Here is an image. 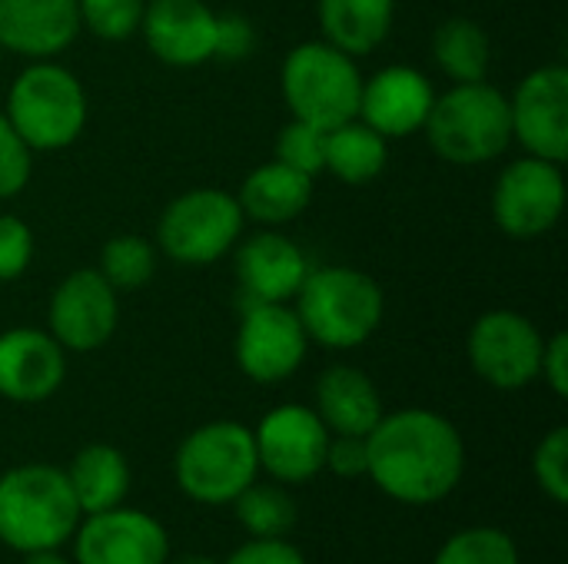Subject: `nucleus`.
<instances>
[{"instance_id": "obj_1", "label": "nucleus", "mask_w": 568, "mask_h": 564, "mask_svg": "<svg viewBox=\"0 0 568 564\" xmlns=\"http://www.w3.org/2000/svg\"><path fill=\"white\" fill-rule=\"evenodd\" d=\"M366 479L393 502L426 509L446 502L466 475L463 432L433 409L383 412L366 435Z\"/></svg>"}, {"instance_id": "obj_2", "label": "nucleus", "mask_w": 568, "mask_h": 564, "mask_svg": "<svg viewBox=\"0 0 568 564\" xmlns=\"http://www.w3.org/2000/svg\"><path fill=\"white\" fill-rule=\"evenodd\" d=\"M83 512L67 472L50 462H27L0 475V542L17 555L63 548Z\"/></svg>"}, {"instance_id": "obj_3", "label": "nucleus", "mask_w": 568, "mask_h": 564, "mask_svg": "<svg viewBox=\"0 0 568 564\" xmlns=\"http://www.w3.org/2000/svg\"><path fill=\"white\" fill-rule=\"evenodd\" d=\"M293 309L310 336V342L336 352L366 346L386 316L383 286L356 266H323L310 269Z\"/></svg>"}, {"instance_id": "obj_4", "label": "nucleus", "mask_w": 568, "mask_h": 564, "mask_svg": "<svg viewBox=\"0 0 568 564\" xmlns=\"http://www.w3.org/2000/svg\"><path fill=\"white\" fill-rule=\"evenodd\" d=\"M3 113L30 153H57L87 130L90 100L73 70L57 60H30L10 83Z\"/></svg>"}, {"instance_id": "obj_5", "label": "nucleus", "mask_w": 568, "mask_h": 564, "mask_svg": "<svg viewBox=\"0 0 568 564\" xmlns=\"http://www.w3.org/2000/svg\"><path fill=\"white\" fill-rule=\"evenodd\" d=\"M423 133L433 153L453 166L493 163L513 146L509 96L486 80L453 83L446 93H436Z\"/></svg>"}, {"instance_id": "obj_6", "label": "nucleus", "mask_w": 568, "mask_h": 564, "mask_svg": "<svg viewBox=\"0 0 568 564\" xmlns=\"http://www.w3.org/2000/svg\"><path fill=\"white\" fill-rule=\"evenodd\" d=\"M173 479L176 489L196 505H233L260 479L253 429L233 419H216L193 429L176 445Z\"/></svg>"}, {"instance_id": "obj_7", "label": "nucleus", "mask_w": 568, "mask_h": 564, "mask_svg": "<svg viewBox=\"0 0 568 564\" xmlns=\"http://www.w3.org/2000/svg\"><path fill=\"white\" fill-rule=\"evenodd\" d=\"M280 90L293 120L333 130L346 120H356L363 73L356 57L336 50L326 40H306L283 57Z\"/></svg>"}, {"instance_id": "obj_8", "label": "nucleus", "mask_w": 568, "mask_h": 564, "mask_svg": "<svg viewBox=\"0 0 568 564\" xmlns=\"http://www.w3.org/2000/svg\"><path fill=\"white\" fill-rule=\"evenodd\" d=\"M246 216L233 193L196 186L166 203L156 223V249L180 266H210L236 249Z\"/></svg>"}, {"instance_id": "obj_9", "label": "nucleus", "mask_w": 568, "mask_h": 564, "mask_svg": "<svg viewBox=\"0 0 568 564\" xmlns=\"http://www.w3.org/2000/svg\"><path fill=\"white\" fill-rule=\"evenodd\" d=\"M542 346L546 336L539 326L516 309L483 312L466 336L473 372L499 392H519L539 379Z\"/></svg>"}, {"instance_id": "obj_10", "label": "nucleus", "mask_w": 568, "mask_h": 564, "mask_svg": "<svg viewBox=\"0 0 568 564\" xmlns=\"http://www.w3.org/2000/svg\"><path fill=\"white\" fill-rule=\"evenodd\" d=\"M496 226L513 239H536L556 229L566 213V173L562 163L542 156L513 160L493 186L489 199Z\"/></svg>"}, {"instance_id": "obj_11", "label": "nucleus", "mask_w": 568, "mask_h": 564, "mask_svg": "<svg viewBox=\"0 0 568 564\" xmlns=\"http://www.w3.org/2000/svg\"><path fill=\"white\" fill-rule=\"evenodd\" d=\"M310 336L293 309V302H246L233 356L250 382L276 386L300 372L310 352Z\"/></svg>"}, {"instance_id": "obj_12", "label": "nucleus", "mask_w": 568, "mask_h": 564, "mask_svg": "<svg viewBox=\"0 0 568 564\" xmlns=\"http://www.w3.org/2000/svg\"><path fill=\"white\" fill-rule=\"evenodd\" d=\"M260 472L280 485H306L326 469L329 429L313 406L286 402L270 409L253 429Z\"/></svg>"}, {"instance_id": "obj_13", "label": "nucleus", "mask_w": 568, "mask_h": 564, "mask_svg": "<svg viewBox=\"0 0 568 564\" xmlns=\"http://www.w3.org/2000/svg\"><path fill=\"white\" fill-rule=\"evenodd\" d=\"M120 326V296L100 269H73L63 276L47 306V332L67 352L103 349Z\"/></svg>"}, {"instance_id": "obj_14", "label": "nucleus", "mask_w": 568, "mask_h": 564, "mask_svg": "<svg viewBox=\"0 0 568 564\" xmlns=\"http://www.w3.org/2000/svg\"><path fill=\"white\" fill-rule=\"evenodd\" d=\"M73 564H166L170 532L143 509H106L83 515L73 532Z\"/></svg>"}, {"instance_id": "obj_15", "label": "nucleus", "mask_w": 568, "mask_h": 564, "mask_svg": "<svg viewBox=\"0 0 568 564\" xmlns=\"http://www.w3.org/2000/svg\"><path fill=\"white\" fill-rule=\"evenodd\" d=\"M513 143L549 163L568 160V70L546 63L526 73L509 96Z\"/></svg>"}, {"instance_id": "obj_16", "label": "nucleus", "mask_w": 568, "mask_h": 564, "mask_svg": "<svg viewBox=\"0 0 568 564\" xmlns=\"http://www.w3.org/2000/svg\"><path fill=\"white\" fill-rule=\"evenodd\" d=\"M67 379V349L43 329L17 326L0 332V399L37 406L60 392Z\"/></svg>"}, {"instance_id": "obj_17", "label": "nucleus", "mask_w": 568, "mask_h": 564, "mask_svg": "<svg viewBox=\"0 0 568 564\" xmlns=\"http://www.w3.org/2000/svg\"><path fill=\"white\" fill-rule=\"evenodd\" d=\"M433 103H436L433 80L416 66L393 63V66L376 70L373 76H363L356 116L366 126H373L379 136L399 140L426 126Z\"/></svg>"}, {"instance_id": "obj_18", "label": "nucleus", "mask_w": 568, "mask_h": 564, "mask_svg": "<svg viewBox=\"0 0 568 564\" xmlns=\"http://www.w3.org/2000/svg\"><path fill=\"white\" fill-rule=\"evenodd\" d=\"M140 33L166 66H203L216 50V10L206 0H146Z\"/></svg>"}, {"instance_id": "obj_19", "label": "nucleus", "mask_w": 568, "mask_h": 564, "mask_svg": "<svg viewBox=\"0 0 568 564\" xmlns=\"http://www.w3.org/2000/svg\"><path fill=\"white\" fill-rule=\"evenodd\" d=\"M306 273V253L276 229L236 243V283L246 302H293Z\"/></svg>"}, {"instance_id": "obj_20", "label": "nucleus", "mask_w": 568, "mask_h": 564, "mask_svg": "<svg viewBox=\"0 0 568 564\" xmlns=\"http://www.w3.org/2000/svg\"><path fill=\"white\" fill-rule=\"evenodd\" d=\"M77 37V0H0V47L17 57L53 60Z\"/></svg>"}, {"instance_id": "obj_21", "label": "nucleus", "mask_w": 568, "mask_h": 564, "mask_svg": "<svg viewBox=\"0 0 568 564\" xmlns=\"http://www.w3.org/2000/svg\"><path fill=\"white\" fill-rule=\"evenodd\" d=\"M316 416L329 435H359L366 439L383 419V396L376 382L356 366H329L316 379Z\"/></svg>"}, {"instance_id": "obj_22", "label": "nucleus", "mask_w": 568, "mask_h": 564, "mask_svg": "<svg viewBox=\"0 0 568 564\" xmlns=\"http://www.w3.org/2000/svg\"><path fill=\"white\" fill-rule=\"evenodd\" d=\"M233 196H236L246 223L276 229L306 213V206L313 203V176H306L280 160H270V163H260L240 183V193H233Z\"/></svg>"}, {"instance_id": "obj_23", "label": "nucleus", "mask_w": 568, "mask_h": 564, "mask_svg": "<svg viewBox=\"0 0 568 564\" xmlns=\"http://www.w3.org/2000/svg\"><path fill=\"white\" fill-rule=\"evenodd\" d=\"M63 472L83 515H97V512L123 505L130 495V482H133L126 455L110 442L83 445Z\"/></svg>"}, {"instance_id": "obj_24", "label": "nucleus", "mask_w": 568, "mask_h": 564, "mask_svg": "<svg viewBox=\"0 0 568 564\" xmlns=\"http://www.w3.org/2000/svg\"><path fill=\"white\" fill-rule=\"evenodd\" d=\"M316 20L326 43L349 57H366L386 43L396 0H316Z\"/></svg>"}, {"instance_id": "obj_25", "label": "nucleus", "mask_w": 568, "mask_h": 564, "mask_svg": "<svg viewBox=\"0 0 568 564\" xmlns=\"http://www.w3.org/2000/svg\"><path fill=\"white\" fill-rule=\"evenodd\" d=\"M386 160H389V140L379 136L373 126H366L359 116L326 130L323 173H333L339 183L349 186L373 183L386 170Z\"/></svg>"}, {"instance_id": "obj_26", "label": "nucleus", "mask_w": 568, "mask_h": 564, "mask_svg": "<svg viewBox=\"0 0 568 564\" xmlns=\"http://www.w3.org/2000/svg\"><path fill=\"white\" fill-rule=\"evenodd\" d=\"M433 60L453 83H479L493 66V43L473 17H449L433 33Z\"/></svg>"}, {"instance_id": "obj_27", "label": "nucleus", "mask_w": 568, "mask_h": 564, "mask_svg": "<svg viewBox=\"0 0 568 564\" xmlns=\"http://www.w3.org/2000/svg\"><path fill=\"white\" fill-rule=\"evenodd\" d=\"M233 509L250 539H286L296 525V502L280 482H253Z\"/></svg>"}, {"instance_id": "obj_28", "label": "nucleus", "mask_w": 568, "mask_h": 564, "mask_svg": "<svg viewBox=\"0 0 568 564\" xmlns=\"http://www.w3.org/2000/svg\"><path fill=\"white\" fill-rule=\"evenodd\" d=\"M100 276L116 289H140L156 276V246L136 233L110 236L100 249Z\"/></svg>"}, {"instance_id": "obj_29", "label": "nucleus", "mask_w": 568, "mask_h": 564, "mask_svg": "<svg viewBox=\"0 0 568 564\" xmlns=\"http://www.w3.org/2000/svg\"><path fill=\"white\" fill-rule=\"evenodd\" d=\"M433 564H523V558L509 532L493 525H473L449 535Z\"/></svg>"}, {"instance_id": "obj_30", "label": "nucleus", "mask_w": 568, "mask_h": 564, "mask_svg": "<svg viewBox=\"0 0 568 564\" xmlns=\"http://www.w3.org/2000/svg\"><path fill=\"white\" fill-rule=\"evenodd\" d=\"M146 0H77L80 30L106 43H123L140 33Z\"/></svg>"}, {"instance_id": "obj_31", "label": "nucleus", "mask_w": 568, "mask_h": 564, "mask_svg": "<svg viewBox=\"0 0 568 564\" xmlns=\"http://www.w3.org/2000/svg\"><path fill=\"white\" fill-rule=\"evenodd\" d=\"M532 479L539 492L556 502L568 505V429L556 425L549 429L539 445L532 449Z\"/></svg>"}, {"instance_id": "obj_32", "label": "nucleus", "mask_w": 568, "mask_h": 564, "mask_svg": "<svg viewBox=\"0 0 568 564\" xmlns=\"http://www.w3.org/2000/svg\"><path fill=\"white\" fill-rule=\"evenodd\" d=\"M323 153H326V130L303 123V120H290L276 136V156L273 160H280V163L316 180L323 173Z\"/></svg>"}, {"instance_id": "obj_33", "label": "nucleus", "mask_w": 568, "mask_h": 564, "mask_svg": "<svg viewBox=\"0 0 568 564\" xmlns=\"http://www.w3.org/2000/svg\"><path fill=\"white\" fill-rule=\"evenodd\" d=\"M30 176H33V153L27 150V143L17 136L7 113L0 110V199H13L17 193H23Z\"/></svg>"}, {"instance_id": "obj_34", "label": "nucleus", "mask_w": 568, "mask_h": 564, "mask_svg": "<svg viewBox=\"0 0 568 564\" xmlns=\"http://www.w3.org/2000/svg\"><path fill=\"white\" fill-rule=\"evenodd\" d=\"M33 229L20 216L0 213V283L20 279L33 263Z\"/></svg>"}, {"instance_id": "obj_35", "label": "nucleus", "mask_w": 568, "mask_h": 564, "mask_svg": "<svg viewBox=\"0 0 568 564\" xmlns=\"http://www.w3.org/2000/svg\"><path fill=\"white\" fill-rule=\"evenodd\" d=\"M256 47V30L246 17L240 13H216V50L213 60L240 63L253 53Z\"/></svg>"}, {"instance_id": "obj_36", "label": "nucleus", "mask_w": 568, "mask_h": 564, "mask_svg": "<svg viewBox=\"0 0 568 564\" xmlns=\"http://www.w3.org/2000/svg\"><path fill=\"white\" fill-rule=\"evenodd\" d=\"M369 469V445L359 435H329L326 449V469L336 479H366Z\"/></svg>"}, {"instance_id": "obj_37", "label": "nucleus", "mask_w": 568, "mask_h": 564, "mask_svg": "<svg viewBox=\"0 0 568 564\" xmlns=\"http://www.w3.org/2000/svg\"><path fill=\"white\" fill-rule=\"evenodd\" d=\"M220 564H310L290 539H250Z\"/></svg>"}, {"instance_id": "obj_38", "label": "nucleus", "mask_w": 568, "mask_h": 564, "mask_svg": "<svg viewBox=\"0 0 568 564\" xmlns=\"http://www.w3.org/2000/svg\"><path fill=\"white\" fill-rule=\"evenodd\" d=\"M539 379L552 389V396H568V336L552 332L542 346V362H539Z\"/></svg>"}, {"instance_id": "obj_39", "label": "nucleus", "mask_w": 568, "mask_h": 564, "mask_svg": "<svg viewBox=\"0 0 568 564\" xmlns=\"http://www.w3.org/2000/svg\"><path fill=\"white\" fill-rule=\"evenodd\" d=\"M23 564H73V558H67L60 548H53V552H33V555H23Z\"/></svg>"}, {"instance_id": "obj_40", "label": "nucleus", "mask_w": 568, "mask_h": 564, "mask_svg": "<svg viewBox=\"0 0 568 564\" xmlns=\"http://www.w3.org/2000/svg\"><path fill=\"white\" fill-rule=\"evenodd\" d=\"M166 564H220L210 555H180V558H166Z\"/></svg>"}, {"instance_id": "obj_41", "label": "nucleus", "mask_w": 568, "mask_h": 564, "mask_svg": "<svg viewBox=\"0 0 568 564\" xmlns=\"http://www.w3.org/2000/svg\"><path fill=\"white\" fill-rule=\"evenodd\" d=\"M3 53H7V50H3V47H0V57H3Z\"/></svg>"}]
</instances>
